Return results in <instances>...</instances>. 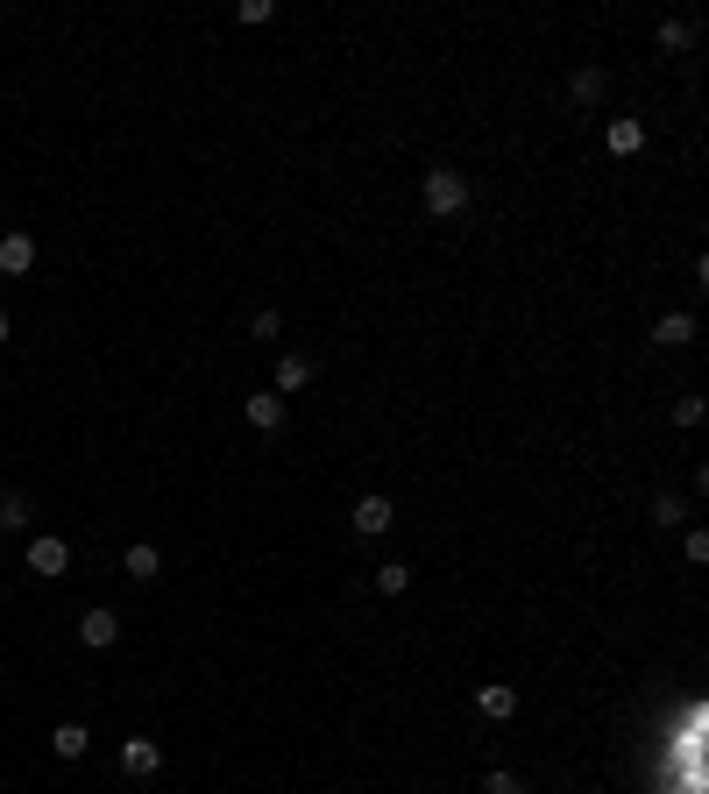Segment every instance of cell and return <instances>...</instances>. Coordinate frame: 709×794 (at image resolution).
<instances>
[{"label":"cell","instance_id":"6da1fadb","mask_svg":"<svg viewBox=\"0 0 709 794\" xmlns=\"http://www.w3.org/2000/svg\"><path fill=\"white\" fill-rule=\"evenodd\" d=\"M426 206H433L440 220H447V213H461V206H468V178H461V171H447V164H440V171H426Z\"/></svg>","mask_w":709,"mask_h":794},{"label":"cell","instance_id":"7a4b0ae2","mask_svg":"<svg viewBox=\"0 0 709 794\" xmlns=\"http://www.w3.org/2000/svg\"><path fill=\"white\" fill-rule=\"evenodd\" d=\"M29 568H36L43 582H57V575H71V546H64L57 532H36V539H29Z\"/></svg>","mask_w":709,"mask_h":794},{"label":"cell","instance_id":"3957f363","mask_svg":"<svg viewBox=\"0 0 709 794\" xmlns=\"http://www.w3.org/2000/svg\"><path fill=\"white\" fill-rule=\"evenodd\" d=\"M0 270H8V277L36 270V234H29V227H15V234H0Z\"/></svg>","mask_w":709,"mask_h":794},{"label":"cell","instance_id":"277c9868","mask_svg":"<svg viewBox=\"0 0 709 794\" xmlns=\"http://www.w3.org/2000/svg\"><path fill=\"white\" fill-rule=\"evenodd\" d=\"M156 766H164V745H156V738H128V745H121V773L149 780Z\"/></svg>","mask_w":709,"mask_h":794},{"label":"cell","instance_id":"5b68a950","mask_svg":"<svg viewBox=\"0 0 709 794\" xmlns=\"http://www.w3.org/2000/svg\"><path fill=\"white\" fill-rule=\"evenodd\" d=\"M78 639H86L93 653H107V646L121 639V617H114V610H86V617H78Z\"/></svg>","mask_w":709,"mask_h":794},{"label":"cell","instance_id":"8992f818","mask_svg":"<svg viewBox=\"0 0 709 794\" xmlns=\"http://www.w3.org/2000/svg\"><path fill=\"white\" fill-rule=\"evenodd\" d=\"M121 575L128 582H156V575H164V553H156V546H128L121 553Z\"/></svg>","mask_w":709,"mask_h":794},{"label":"cell","instance_id":"52a82bcc","mask_svg":"<svg viewBox=\"0 0 709 794\" xmlns=\"http://www.w3.org/2000/svg\"><path fill=\"white\" fill-rule=\"evenodd\" d=\"M249 426H263V433L284 426V397H277V390H256V397H249Z\"/></svg>","mask_w":709,"mask_h":794},{"label":"cell","instance_id":"ba28073f","mask_svg":"<svg viewBox=\"0 0 709 794\" xmlns=\"http://www.w3.org/2000/svg\"><path fill=\"white\" fill-rule=\"evenodd\" d=\"M50 745H57V759H86L93 731H86V724H57V731H50Z\"/></svg>","mask_w":709,"mask_h":794},{"label":"cell","instance_id":"9c48e42d","mask_svg":"<svg viewBox=\"0 0 709 794\" xmlns=\"http://www.w3.org/2000/svg\"><path fill=\"white\" fill-rule=\"evenodd\" d=\"M476 709H483V717H497V724H504V717H511V709H518V688H504V681H490V688L476 695Z\"/></svg>","mask_w":709,"mask_h":794},{"label":"cell","instance_id":"30bf717a","mask_svg":"<svg viewBox=\"0 0 709 794\" xmlns=\"http://www.w3.org/2000/svg\"><path fill=\"white\" fill-rule=\"evenodd\" d=\"M390 518H398V511H390L383 497H362L355 504V532H390Z\"/></svg>","mask_w":709,"mask_h":794},{"label":"cell","instance_id":"8fae6325","mask_svg":"<svg viewBox=\"0 0 709 794\" xmlns=\"http://www.w3.org/2000/svg\"><path fill=\"white\" fill-rule=\"evenodd\" d=\"M305 383H312V355H284L277 362V397L284 390H305Z\"/></svg>","mask_w":709,"mask_h":794},{"label":"cell","instance_id":"7c38bea8","mask_svg":"<svg viewBox=\"0 0 709 794\" xmlns=\"http://www.w3.org/2000/svg\"><path fill=\"white\" fill-rule=\"evenodd\" d=\"M568 93H575L582 107H596V100H603V71H596V64H582V71L568 78Z\"/></svg>","mask_w":709,"mask_h":794},{"label":"cell","instance_id":"4fadbf2b","mask_svg":"<svg viewBox=\"0 0 709 794\" xmlns=\"http://www.w3.org/2000/svg\"><path fill=\"white\" fill-rule=\"evenodd\" d=\"M688 334H695V320H688V312H674V320H660V348H688Z\"/></svg>","mask_w":709,"mask_h":794},{"label":"cell","instance_id":"5bb4252c","mask_svg":"<svg viewBox=\"0 0 709 794\" xmlns=\"http://www.w3.org/2000/svg\"><path fill=\"white\" fill-rule=\"evenodd\" d=\"M639 142H646V128H639V121H610V149H617V156H632Z\"/></svg>","mask_w":709,"mask_h":794},{"label":"cell","instance_id":"9a60e30c","mask_svg":"<svg viewBox=\"0 0 709 794\" xmlns=\"http://www.w3.org/2000/svg\"><path fill=\"white\" fill-rule=\"evenodd\" d=\"M0 525H8V532H22V525H29V497H22V490L0 497Z\"/></svg>","mask_w":709,"mask_h":794},{"label":"cell","instance_id":"2e32d148","mask_svg":"<svg viewBox=\"0 0 709 794\" xmlns=\"http://www.w3.org/2000/svg\"><path fill=\"white\" fill-rule=\"evenodd\" d=\"M405 582H412V568H398V561H390V568H376V589H383V596H398Z\"/></svg>","mask_w":709,"mask_h":794},{"label":"cell","instance_id":"e0dca14e","mask_svg":"<svg viewBox=\"0 0 709 794\" xmlns=\"http://www.w3.org/2000/svg\"><path fill=\"white\" fill-rule=\"evenodd\" d=\"M688 36H695V22H660V43H667V50H681Z\"/></svg>","mask_w":709,"mask_h":794},{"label":"cell","instance_id":"ac0fdd59","mask_svg":"<svg viewBox=\"0 0 709 794\" xmlns=\"http://www.w3.org/2000/svg\"><path fill=\"white\" fill-rule=\"evenodd\" d=\"M490 794H525V780L518 773H490Z\"/></svg>","mask_w":709,"mask_h":794},{"label":"cell","instance_id":"d6986e66","mask_svg":"<svg viewBox=\"0 0 709 794\" xmlns=\"http://www.w3.org/2000/svg\"><path fill=\"white\" fill-rule=\"evenodd\" d=\"M0 341H8V312H0Z\"/></svg>","mask_w":709,"mask_h":794}]
</instances>
